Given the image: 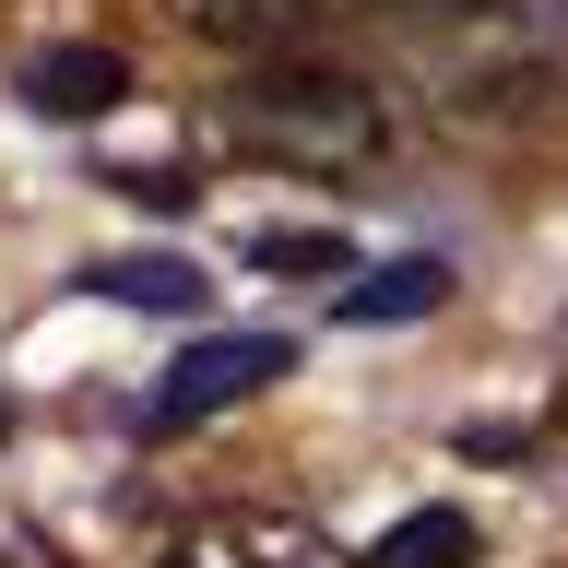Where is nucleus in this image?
I'll return each instance as SVG.
<instances>
[{
  "label": "nucleus",
  "instance_id": "obj_12",
  "mask_svg": "<svg viewBox=\"0 0 568 568\" xmlns=\"http://www.w3.org/2000/svg\"><path fill=\"white\" fill-rule=\"evenodd\" d=\"M0 438H12V390H0Z\"/></svg>",
  "mask_w": 568,
  "mask_h": 568
},
{
  "label": "nucleus",
  "instance_id": "obj_7",
  "mask_svg": "<svg viewBox=\"0 0 568 568\" xmlns=\"http://www.w3.org/2000/svg\"><path fill=\"white\" fill-rule=\"evenodd\" d=\"M166 12L202 36V48H284L320 0H166Z\"/></svg>",
  "mask_w": 568,
  "mask_h": 568
},
{
  "label": "nucleus",
  "instance_id": "obj_5",
  "mask_svg": "<svg viewBox=\"0 0 568 568\" xmlns=\"http://www.w3.org/2000/svg\"><path fill=\"white\" fill-rule=\"evenodd\" d=\"M71 296H119V308H154V320H190L213 296L202 261H178V248H119V261H83Z\"/></svg>",
  "mask_w": 568,
  "mask_h": 568
},
{
  "label": "nucleus",
  "instance_id": "obj_6",
  "mask_svg": "<svg viewBox=\"0 0 568 568\" xmlns=\"http://www.w3.org/2000/svg\"><path fill=\"white\" fill-rule=\"evenodd\" d=\"M450 308V261H379V273H355L344 320L355 332H390V320H438Z\"/></svg>",
  "mask_w": 568,
  "mask_h": 568
},
{
  "label": "nucleus",
  "instance_id": "obj_9",
  "mask_svg": "<svg viewBox=\"0 0 568 568\" xmlns=\"http://www.w3.org/2000/svg\"><path fill=\"white\" fill-rule=\"evenodd\" d=\"M248 261H261V273H284V284H320V273H344V237H332V225H261V237H248Z\"/></svg>",
  "mask_w": 568,
  "mask_h": 568
},
{
  "label": "nucleus",
  "instance_id": "obj_8",
  "mask_svg": "<svg viewBox=\"0 0 568 568\" xmlns=\"http://www.w3.org/2000/svg\"><path fill=\"white\" fill-rule=\"evenodd\" d=\"M474 557H486L474 509H415V521H390L379 545H367V568H474Z\"/></svg>",
  "mask_w": 568,
  "mask_h": 568
},
{
  "label": "nucleus",
  "instance_id": "obj_2",
  "mask_svg": "<svg viewBox=\"0 0 568 568\" xmlns=\"http://www.w3.org/2000/svg\"><path fill=\"white\" fill-rule=\"evenodd\" d=\"M284 367H296V344H284V332H202V344L178 355L166 379H154V403H142V438H190L202 415H237L248 390H273Z\"/></svg>",
  "mask_w": 568,
  "mask_h": 568
},
{
  "label": "nucleus",
  "instance_id": "obj_4",
  "mask_svg": "<svg viewBox=\"0 0 568 568\" xmlns=\"http://www.w3.org/2000/svg\"><path fill=\"white\" fill-rule=\"evenodd\" d=\"M119 95H131V60H119L106 36H60V48H36V60H24V106H36V119H60V131L106 119Z\"/></svg>",
  "mask_w": 568,
  "mask_h": 568
},
{
  "label": "nucleus",
  "instance_id": "obj_1",
  "mask_svg": "<svg viewBox=\"0 0 568 568\" xmlns=\"http://www.w3.org/2000/svg\"><path fill=\"white\" fill-rule=\"evenodd\" d=\"M225 142H237L248 166H296V178H355L379 166L390 142V106L332 60H284V71H248L237 95H225Z\"/></svg>",
  "mask_w": 568,
  "mask_h": 568
},
{
  "label": "nucleus",
  "instance_id": "obj_11",
  "mask_svg": "<svg viewBox=\"0 0 568 568\" xmlns=\"http://www.w3.org/2000/svg\"><path fill=\"white\" fill-rule=\"evenodd\" d=\"M0 568H71V557L48 545V532H12V545H0Z\"/></svg>",
  "mask_w": 568,
  "mask_h": 568
},
{
  "label": "nucleus",
  "instance_id": "obj_3",
  "mask_svg": "<svg viewBox=\"0 0 568 568\" xmlns=\"http://www.w3.org/2000/svg\"><path fill=\"white\" fill-rule=\"evenodd\" d=\"M166 568H344V545L296 509H213Z\"/></svg>",
  "mask_w": 568,
  "mask_h": 568
},
{
  "label": "nucleus",
  "instance_id": "obj_13",
  "mask_svg": "<svg viewBox=\"0 0 568 568\" xmlns=\"http://www.w3.org/2000/svg\"><path fill=\"white\" fill-rule=\"evenodd\" d=\"M557 24H568V0H557Z\"/></svg>",
  "mask_w": 568,
  "mask_h": 568
},
{
  "label": "nucleus",
  "instance_id": "obj_10",
  "mask_svg": "<svg viewBox=\"0 0 568 568\" xmlns=\"http://www.w3.org/2000/svg\"><path fill=\"white\" fill-rule=\"evenodd\" d=\"M532 426H462V462H521Z\"/></svg>",
  "mask_w": 568,
  "mask_h": 568
}]
</instances>
